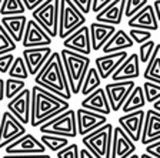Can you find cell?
I'll use <instances>...</instances> for the list:
<instances>
[{"label": "cell", "mask_w": 160, "mask_h": 158, "mask_svg": "<svg viewBox=\"0 0 160 158\" xmlns=\"http://www.w3.org/2000/svg\"><path fill=\"white\" fill-rule=\"evenodd\" d=\"M34 84L49 90L50 93H53L67 101L72 98L73 94L70 91L67 76L59 51H53L50 54L44 66L34 76Z\"/></svg>", "instance_id": "obj_1"}, {"label": "cell", "mask_w": 160, "mask_h": 158, "mask_svg": "<svg viewBox=\"0 0 160 158\" xmlns=\"http://www.w3.org/2000/svg\"><path fill=\"white\" fill-rule=\"evenodd\" d=\"M69 101L62 97L56 96L49 90L34 84L32 89V115H30V125L40 127L53 117L67 111Z\"/></svg>", "instance_id": "obj_2"}, {"label": "cell", "mask_w": 160, "mask_h": 158, "mask_svg": "<svg viewBox=\"0 0 160 158\" xmlns=\"http://www.w3.org/2000/svg\"><path fill=\"white\" fill-rule=\"evenodd\" d=\"M63 67L67 76L69 87L72 94H80V89L83 84V80L87 74V70L90 69V60L89 56L80 54L76 51H70L67 49H63L60 51Z\"/></svg>", "instance_id": "obj_3"}, {"label": "cell", "mask_w": 160, "mask_h": 158, "mask_svg": "<svg viewBox=\"0 0 160 158\" xmlns=\"http://www.w3.org/2000/svg\"><path fill=\"white\" fill-rule=\"evenodd\" d=\"M114 127L109 122L100 128L92 131L90 134L82 137L84 148H87L96 158H110L112 154V141H113Z\"/></svg>", "instance_id": "obj_4"}, {"label": "cell", "mask_w": 160, "mask_h": 158, "mask_svg": "<svg viewBox=\"0 0 160 158\" xmlns=\"http://www.w3.org/2000/svg\"><path fill=\"white\" fill-rule=\"evenodd\" d=\"M86 14L80 12V9L72 0H60L59 9V34L60 39H66L77 29L84 26Z\"/></svg>", "instance_id": "obj_5"}, {"label": "cell", "mask_w": 160, "mask_h": 158, "mask_svg": "<svg viewBox=\"0 0 160 158\" xmlns=\"http://www.w3.org/2000/svg\"><path fill=\"white\" fill-rule=\"evenodd\" d=\"M42 134H53V135H63L67 138H74L79 135L77 132V120L76 111L69 108L67 111L53 117L52 120L46 121L39 127Z\"/></svg>", "instance_id": "obj_6"}, {"label": "cell", "mask_w": 160, "mask_h": 158, "mask_svg": "<svg viewBox=\"0 0 160 158\" xmlns=\"http://www.w3.org/2000/svg\"><path fill=\"white\" fill-rule=\"evenodd\" d=\"M59 9L60 0H44L32 12L33 20L50 37L59 34Z\"/></svg>", "instance_id": "obj_7"}, {"label": "cell", "mask_w": 160, "mask_h": 158, "mask_svg": "<svg viewBox=\"0 0 160 158\" xmlns=\"http://www.w3.org/2000/svg\"><path fill=\"white\" fill-rule=\"evenodd\" d=\"M24 134H26V125L20 122L9 110L4 111L0 118V148H6L9 144Z\"/></svg>", "instance_id": "obj_8"}, {"label": "cell", "mask_w": 160, "mask_h": 158, "mask_svg": "<svg viewBox=\"0 0 160 158\" xmlns=\"http://www.w3.org/2000/svg\"><path fill=\"white\" fill-rule=\"evenodd\" d=\"M136 87L134 80H124V81H112L106 84L104 91L107 94V100L112 107V111L117 113L122 110L126 98L132 93V90Z\"/></svg>", "instance_id": "obj_9"}, {"label": "cell", "mask_w": 160, "mask_h": 158, "mask_svg": "<svg viewBox=\"0 0 160 158\" xmlns=\"http://www.w3.org/2000/svg\"><path fill=\"white\" fill-rule=\"evenodd\" d=\"M6 154L10 155H32V154H46V147L33 134H24L4 148Z\"/></svg>", "instance_id": "obj_10"}, {"label": "cell", "mask_w": 160, "mask_h": 158, "mask_svg": "<svg viewBox=\"0 0 160 158\" xmlns=\"http://www.w3.org/2000/svg\"><path fill=\"white\" fill-rule=\"evenodd\" d=\"M7 110L24 125L30 124V115H32V90L24 89L16 97L9 100Z\"/></svg>", "instance_id": "obj_11"}, {"label": "cell", "mask_w": 160, "mask_h": 158, "mask_svg": "<svg viewBox=\"0 0 160 158\" xmlns=\"http://www.w3.org/2000/svg\"><path fill=\"white\" fill-rule=\"evenodd\" d=\"M76 120H77V132L80 137L90 134L92 131L100 128L102 125L107 122V115L99 114L96 111H90L83 107L76 110Z\"/></svg>", "instance_id": "obj_12"}, {"label": "cell", "mask_w": 160, "mask_h": 158, "mask_svg": "<svg viewBox=\"0 0 160 158\" xmlns=\"http://www.w3.org/2000/svg\"><path fill=\"white\" fill-rule=\"evenodd\" d=\"M144 118H146V111H143V108H142L119 117L117 122H119L120 128L123 130L134 142H139L142 140V134H143Z\"/></svg>", "instance_id": "obj_13"}, {"label": "cell", "mask_w": 160, "mask_h": 158, "mask_svg": "<svg viewBox=\"0 0 160 158\" xmlns=\"http://www.w3.org/2000/svg\"><path fill=\"white\" fill-rule=\"evenodd\" d=\"M63 47L70 51H76L84 56H90L92 53V37H90V27L82 26L74 33L63 40Z\"/></svg>", "instance_id": "obj_14"}, {"label": "cell", "mask_w": 160, "mask_h": 158, "mask_svg": "<svg viewBox=\"0 0 160 158\" xmlns=\"http://www.w3.org/2000/svg\"><path fill=\"white\" fill-rule=\"evenodd\" d=\"M127 56H129L127 51H117V53H109V54H103V56L96 57L94 67L97 69L102 80H107L113 76V73L127 59Z\"/></svg>", "instance_id": "obj_15"}, {"label": "cell", "mask_w": 160, "mask_h": 158, "mask_svg": "<svg viewBox=\"0 0 160 158\" xmlns=\"http://www.w3.org/2000/svg\"><path fill=\"white\" fill-rule=\"evenodd\" d=\"M52 41H53V37H50L49 34H47L33 19L27 20L26 30H24L23 40H22L24 49L52 46Z\"/></svg>", "instance_id": "obj_16"}, {"label": "cell", "mask_w": 160, "mask_h": 158, "mask_svg": "<svg viewBox=\"0 0 160 158\" xmlns=\"http://www.w3.org/2000/svg\"><path fill=\"white\" fill-rule=\"evenodd\" d=\"M134 152H136V142L130 138L119 125L114 127L110 158H129Z\"/></svg>", "instance_id": "obj_17"}, {"label": "cell", "mask_w": 160, "mask_h": 158, "mask_svg": "<svg viewBox=\"0 0 160 158\" xmlns=\"http://www.w3.org/2000/svg\"><path fill=\"white\" fill-rule=\"evenodd\" d=\"M52 49L50 46H43V47H30V49L23 50V59L26 61L27 70H29L30 76H36L40 71V69L44 66V63L52 54Z\"/></svg>", "instance_id": "obj_18"}, {"label": "cell", "mask_w": 160, "mask_h": 158, "mask_svg": "<svg viewBox=\"0 0 160 158\" xmlns=\"http://www.w3.org/2000/svg\"><path fill=\"white\" fill-rule=\"evenodd\" d=\"M127 24L130 29H143L149 31H156L159 29V20H157L152 4H146L133 17H130Z\"/></svg>", "instance_id": "obj_19"}, {"label": "cell", "mask_w": 160, "mask_h": 158, "mask_svg": "<svg viewBox=\"0 0 160 158\" xmlns=\"http://www.w3.org/2000/svg\"><path fill=\"white\" fill-rule=\"evenodd\" d=\"M124 9H126V0H112L106 7L96 13V22L117 26L122 23L124 17Z\"/></svg>", "instance_id": "obj_20"}, {"label": "cell", "mask_w": 160, "mask_h": 158, "mask_svg": "<svg viewBox=\"0 0 160 158\" xmlns=\"http://www.w3.org/2000/svg\"><path fill=\"white\" fill-rule=\"evenodd\" d=\"M80 107H83V108H86V110H90V111H96L103 115H107L112 113V107H110V104H109L107 94L103 87H99V89L94 90L92 94L84 97L83 101L80 103Z\"/></svg>", "instance_id": "obj_21"}, {"label": "cell", "mask_w": 160, "mask_h": 158, "mask_svg": "<svg viewBox=\"0 0 160 158\" xmlns=\"http://www.w3.org/2000/svg\"><path fill=\"white\" fill-rule=\"evenodd\" d=\"M140 76V60L139 54H129L127 59L119 66L110 79L113 81H124V80H136Z\"/></svg>", "instance_id": "obj_22"}, {"label": "cell", "mask_w": 160, "mask_h": 158, "mask_svg": "<svg viewBox=\"0 0 160 158\" xmlns=\"http://www.w3.org/2000/svg\"><path fill=\"white\" fill-rule=\"evenodd\" d=\"M160 140V113L156 110H147L143 125V134L140 142L143 145L152 144Z\"/></svg>", "instance_id": "obj_23"}, {"label": "cell", "mask_w": 160, "mask_h": 158, "mask_svg": "<svg viewBox=\"0 0 160 158\" xmlns=\"http://www.w3.org/2000/svg\"><path fill=\"white\" fill-rule=\"evenodd\" d=\"M90 37H92V50L99 51L103 49V46L109 41V39L114 34L116 31V26L107 23H96L90 24Z\"/></svg>", "instance_id": "obj_24"}, {"label": "cell", "mask_w": 160, "mask_h": 158, "mask_svg": "<svg viewBox=\"0 0 160 158\" xmlns=\"http://www.w3.org/2000/svg\"><path fill=\"white\" fill-rule=\"evenodd\" d=\"M0 23H2V26L6 29V31L12 36V39H13L16 43H22L24 30H26V24H27V19L24 14L2 16Z\"/></svg>", "instance_id": "obj_25"}, {"label": "cell", "mask_w": 160, "mask_h": 158, "mask_svg": "<svg viewBox=\"0 0 160 158\" xmlns=\"http://www.w3.org/2000/svg\"><path fill=\"white\" fill-rule=\"evenodd\" d=\"M134 46V41L129 33H126L124 30H116L114 34L109 39L106 44L103 46V54H109V53H117V51H126L127 49Z\"/></svg>", "instance_id": "obj_26"}, {"label": "cell", "mask_w": 160, "mask_h": 158, "mask_svg": "<svg viewBox=\"0 0 160 158\" xmlns=\"http://www.w3.org/2000/svg\"><path fill=\"white\" fill-rule=\"evenodd\" d=\"M144 105H146V97H144L143 87L136 86L129 94V97L126 98L123 107H122V111L124 114H127V113H133V111H137V110H142Z\"/></svg>", "instance_id": "obj_27"}, {"label": "cell", "mask_w": 160, "mask_h": 158, "mask_svg": "<svg viewBox=\"0 0 160 158\" xmlns=\"http://www.w3.org/2000/svg\"><path fill=\"white\" fill-rule=\"evenodd\" d=\"M143 77L147 81L160 84V44H156V47H154L153 54L146 64Z\"/></svg>", "instance_id": "obj_28"}, {"label": "cell", "mask_w": 160, "mask_h": 158, "mask_svg": "<svg viewBox=\"0 0 160 158\" xmlns=\"http://www.w3.org/2000/svg\"><path fill=\"white\" fill-rule=\"evenodd\" d=\"M102 84V77L99 76V71H97L96 67H90L87 70V74L83 80V84H82V89H80V93L83 94L84 97L92 94L94 90H97Z\"/></svg>", "instance_id": "obj_29"}, {"label": "cell", "mask_w": 160, "mask_h": 158, "mask_svg": "<svg viewBox=\"0 0 160 158\" xmlns=\"http://www.w3.org/2000/svg\"><path fill=\"white\" fill-rule=\"evenodd\" d=\"M40 141L43 142V145L46 148H49L50 151L59 152L60 150H63L64 147L69 145V138L63 137V135H53V134H42Z\"/></svg>", "instance_id": "obj_30"}, {"label": "cell", "mask_w": 160, "mask_h": 158, "mask_svg": "<svg viewBox=\"0 0 160 158\" xmlns=\"http://www.w3.org/2000/svg\"><path fill=\"white\" fill-rule=\"evenodd\" d=\"M7 74H9V77H12V79H19V80H24V81L29 79L30 74H29V70H27L26 61H24L23 56L14 57Z\"/></svg>", "instance_id": "obj_31"}, {"label": "cell", "mask_w": 160, "mask_h": 158, "mask_svg": "<svg viewBox=\"0 0 160 158\" xmlns=\"http://www.w3.org/2000/svg\"><path fill=\"white\" fill-rule=\"evenodd\" d=\"M26 7H24L23 0H3L0 6V14L2 16H16V14H24Z\"/></svg>", "instance_id": "obj_32"}, {"label": "cell", "mask_w": 160, "mask_h": 158, "mask_svg": "<svg viewBox=\"0 0 160 158\" xmlns=\"http://www.w3.org/2000/svg\"><path fill=\"white\" fill-rule=\"evenodd\" d=\"M24 89H26V81L24 80L12 79V77L4 80V97L7 100H12L13 97H16Z\"/></svg>", "instance_id": "obj_33"}, {"label": "cell", "mask_w": 160, "mask_h": 158, "mask_svg": "<svg viewBox=\"0 0 160 158\" xmlns=\"http://www.w3.org/2000/svg\"><path fill=\"white\" fill-rule=\"evenodd\" d=\"M16 41L12 39L9 33L6 31L2 23H0V56L2 54H7V53H13L16 50Z\"/></svg>", "instance_id": "obj_34"}, {"label": "cell", "mask_w": 160, "mask_h": 158, "mask_svg": "<svg viewBox=\"0 0 160 158\" xmlns=\"http://www.w3.org/2000/svg\"><path fill=\"white\" fill-rule=\"evenodd\" d=\"M144 97H146V103H154L160 100V84L153 81H144L143 86Z\"/></svg>", "instance_id": "obj_35"}, {"label": "cell", "mask_w": 160, "mask_h": 158, "mask_svg": "<svg viewBox=\"0 0 160 158\" xmlns=\"http://www.w3.org/2000/svg\"><path fill=\"white\" fill-rule=\"evenodd\" d=\"M146 4H149V0H126V9H124V16L127 19L133 17L137 12L143 9Z\"/></svg>", "instance_id": "obj_36"}, {"label": "cell", "mask_w": 160, "mask_h": 158, "mask_svg": "<svg viewBox=\"0 0 160 158\" xmlns=\"http://www.w3.org/2000/svg\"><path fill=\"white\" fill-rule=\"evenodd\" d=\"M154 47H156V43H154L152 39L143 44H139V60H140V63L147 64V61L150 60V57H152V54H153V51H154Z\"/></svg>", "instance_id": "obj_37"}, {"label": "cell", "mask_w": 160, "mask_h": 158, "mask_svg": "<svg viewBox=\"0 0 160 158\" xmlns=\"http://www.w3.org/2000/svg\"><path fill=\"white\" fill-rule=\"evenodd\" d=\"M129 36L132 37V40L134 41V44H143L146 41H149L152 39V31L143 29H130Z\"/></svg>", "instance_id": "obj_38"}, {"label": "cell", "mask_w": 160, "mask_h": 158, "mask_svg": "<svg viewBox=\"0 0 160 158\" xmlns=\"http://www.w3.org/2000/svg\"><path fill=\"white\" fill-rule=\"evenodd\" d=\"M56 154L57 158H80V148L77 144H69Z\"/></svg>", "instance_id": "obj_39"}, {"label": "cell", "mask_w": 160, "mask_h": 158, "mask_svg": "<svg viewBox=\"0 0 160 158\" xmlns=\"http://www.w3.org/2000/svg\"><path fill=\"white\" fill-rule=\"evenodd\" d=\"M14 57L16 56H13V53H7V54H2V56H0V73L9 71Z\"/></svg>", "instance_id": "obj_40"}, {"label": "cell", "mask_w": 160, "mask_h": 158, "mask_svg": "<svg viewBox=\"0 0 160 158\" xmlns=\"http://www.w3.org/2000/svg\"><path fill=\"white\" fill-rule=\"evenodd\" d=\"M74 4L80 9V12L83 14H87L92 12V3H93V0H72Z\"/></svg>", "instance_id": "obj_41"}, {"label": "cell", "mask_w": 160, "mask_h": 158, "mask_svg": "<svg viewBox=\"0 0 160 158\" xmlns=\"http://www.w3.org/2000/svg\"><path fill=\"white\" fill-rule=\"evenodd\" d=\"M146 147V152L150 155H153L156 158H160V140L156 142H152V144L144 145Z\"/></svg>", "instance_id": "obj_42"}, {"label": "cell", "mask_w": 160, "mask_h": 158, "mask_svg": "<svg viewBox=\"0 0 160 158\" xmlns=\"http://www.w3.org/2000/svg\"><path fill=\"white\" fill-rule=\"evenodd\" d=\"M110 2H112V0H93V3H92V12L99 13L100 10L103 9V7H106Z\"/></svg>", "instance_id": "obj_43"}, {"label": "cell", "mask_w": 160, "mask_h": 158, "mask_svg": "<svg viewBox=\"0 0 160 158\" xmlns=\"http://www.w3.org/2000/svg\"><path fill=\"white\" fill-rule=\"evenodd\" d=\"M2 158H52L49 154H32V155H10L6 154Z\"/></svg>", "instance_id": "obj_44"}, {"label": "cell", "mask_w": 160, "mask_h": 158, "mask_svg": "<svg viewBox=\"0 0 160 158\" xmlns=\"http://www.w3.org/2000/svg\"><path fill=\"white\" fill-rule=\"evenodd\" d=\"M43 2L44 0H23L24 7H26V10H29V12H33V10L36 9L37 6H40Z\"/></svg>", "instance_id": "obj_45"}, {"label": "cell", "mask_w": 160, "mask_h": 158, "mask_svg": "<svg viewBox=\"0 0 160 158\" xmlns=\"http://www.w3.org/2000/svg\"><path fill=\"white\" fill-rule=\"evenodd\" d=\"M152 6H153L156 17H157V20H159V23H160V0H154V3L152 4Z\"/></svg>", "instance_id": "obj_46"}, {"label": "cell", "mask_w": 160, "mask_h": 158, "mask_svg": "<svg viewBox=\"0 0 160 158\" xmlns=\"http://www.w3.org/2000/svg\"><path fill=\"white\" fill-rule=\"evenodd\" d=\"M80 158H96L94 155H92V152L87 148H82L80 150Z\"/></svg>", "instance_id": "obj_47"}, {"label": "cell", "mask_w": 160, "mask_h": 158, "mask_svg": "<svg viewBox=\"0 0 160 158\" xmlns=\"http://www.w3.org/2000/svg\"><path fill=\"white\" fill-rule=\"evenodd\" d=\"M6 98L4 97V80L0 79V101H3Z\"/></svg>", "instance_id": "obj_48"}, {"label": "cell", "mask_w": 160, "mask_h": 158, "mask_svg": "<svg viewBox=\"0 0 160 158\" xmlns=\"http://www.w3.org/2000/svg\"><path fill=\"white\" fill-rule=\"evenodd\" d=\"M153 110H156V111L160 113V100H157V101L153 103Z\"/></svg>", "instance_id": "obj_49"}, {"label": "cell", "mask_w": 160, "mask_h": 158, "mask_svg": "<svg viewBox=\"0 0 160 158\" xmlns=\"http://www.w3.org/2000/svg\"><path fill=\"white\" fill-rule=\"evenodd\" d=\"M140 158H156V157H153V155H150V154H147V152H144V154L140 155Z\"/></svg>", "instance_id": "obj_50"}, {"label": "cell", "mask_w": 160, "mask_h": 158, "mask_svg": "<svg viewBox=\"0 0 160 158\" xmlns=\"http://www.w3.org/2000/svg\"><path fill=\"white\" fill-rule=\"evenodd\" d=\"M129 158H140V155H139V154H136V152H134V154H132V155H130Z\"/></svg>", "instance_id": "obj_51"}, {"label": "cell", "mask_w": 160, "mask_h": 158, "mask_svg": "<svg viewBox=\"0 0 160 158\" xmlns=\"http://www.w3.org/2000/svg\"><path fill=\"white\" fill-rule=\"evenodd\" d=\"M2 3H3V0H0V6H2Z\"/></svg>", "instance_id": "obj_52"}]
</instances>
